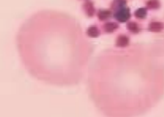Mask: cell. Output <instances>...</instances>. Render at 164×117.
Wrapping results in <instances>:
<instances>
[{"instance_id":"cell-1","label":"cell","mask_w":164,"mask_h":117,"mask_svg":"<svg viewBox=\"0 0 164 117\" xmlns=\"http://www.w3.org/2000/svg\"><path fill=\"white\" fill-rule=\"evenodd\" d=\"M130 16V10L125 7L118 10L114 14L115 18L120 23L126 22L129 19Z\"/></svg>"},{"instance_id":"cell-2","label":"cell","mask_w":164,"mask_h":117,"mask_svg":"<svg viewBox=\"0 0 164 117\" xmlns=\"http://www.w3.org/2000/svg\"><path fill=\"white\" fill-rule=\"evenodd\" d=\"M163 28V24L161 22H152L149 26V30L152 32H160L161 31Z\"/></svg>"},{"instance_id":"cell-3","label":"cell","mask_w":164,"mask_h":117,"mask_svg":"<svg viewBox=\"0 0 164 117\" xmlns=\"http://www.w3.org/2000/svg\"><path fill=\"white\" fill-rule=\"evenodd\" d=\"M129 43V39L126 36L121 35L117 39L116 45L119 47H123L126 46Z\"/></svg>"},{"instance_id":"cell-4","label":"cell","mask_w":164,"mask_h":117,"mask_svg":"<svg viewBox=\"0 0 164 117\" xmlns=\"http://www.w3.org/2000/svg\"><path fill=\"white\" fill-rule=\"evenodd\" d=\"M118 27L119 25L116 23L110 22L105 24L104 29L106 32L111 33L116 30Z\"/></svg>"},{"instance_id":"cell-5","label":"cell","mask_w":164,"mask_h":117,"mask_svg":"<svg viewBox=\"0 0 164 117\" xmlns=\"http://www.w3.org/2000/svg\"><path fill=\"white\" fill-rule=\"evenodd\" d=\"M111 11L107 10H101L98 12L97 16L100 20L104 21L109 19L111 15Z\"/></svg>"},{"instance_id":"cell-6","label":"cell","mask_w":164,"mask_h":117,"mask_svg":"<svg viewBox=\"0 0 164 117\" xmlns=\"http://www.w3.org/2000/svg\"><path fill=\"white\" fill-rule=\"evenodd\" d=\"M87 34L90 37L95 38L99 36L100 33L99 30L97 27L95 26H91L88 29Z\"/></svg>"},{"instance_id":"cell-7","label":"cell","mask_w":164,"mask_h":117,"mask_svg":"<svg viewBox=\"0 0 164 117\" xmlns=\"http://www.w3.org/2000/svg\"><path fill=\"white\" fill-rule=\"evenodd\" d=\"M128 29L130 32L137 33L139 31V27L138 24L134 22H131L127 25Z\"/></svg>"},{"instance_id":"cell-8","label":"cell","mask_w":164,"mask_h":117,"mask_svg":"<svg viewBox=\"0 0 164 117\" xmlns=\"http://www.w3.org/2000/svg\"><path fill=\"white\" fill-rule=\"evenodd\" d=\"M160 5L159 0H149L146 3L147 7L150 9H157Z\"/></svg>"},{"instance_id":"cell-9","label":"cell","mask_w":164,"mask_h":117,"mask_svg":"<svg viewBox=\"0 0 164 117\" xmlns=\"http://www.w3.org/2000/svg\"><path fill=\"white\" fill-rule=\"evenodd\" d=\"M126 3L125 0H114L112 7L113 9L118 10L125 7Z\"/></svg>"},{"instance_id":"cell-10","label":"cell","mask_w":164,"mask_h":117,"mask_svg":"<svg viewBox=\"0 0 164 117\" xmlns=\"http://www.w3.org/2000/svg\"><path fill=\"white\" fill-rule=\"evenodd\" d=\"M147 14L146 9L142 8H139L136 10L135 13V16L137 18L142 19L146 17Z\"/></svg>"},{"instance_id":"cell-11","label":"cell","mask_w":164,"mask_h":117,"mask_svg":"<svg viewBox=\"0 0 164 117\" xmlns=\"http://www.w3.org/2000/svg\"><path fill=\"white\" fill-rule=\"evenodd\" d=\"M85 9L86 12L88 16L91 17L94 15L95 10L92 3H87L85 6Z\"/></svg>"}]
</instances>
